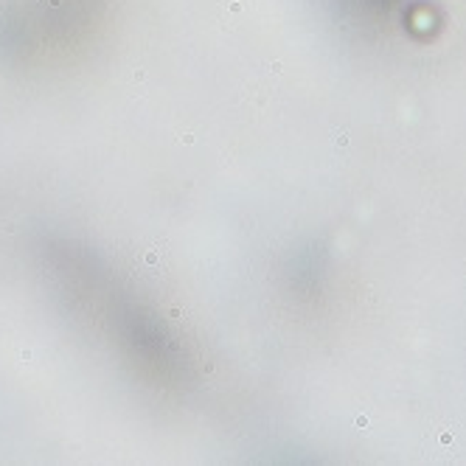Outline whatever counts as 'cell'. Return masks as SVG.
<instances>
[{"instance_id":"obj_1","label":"cell","mask_w":466,"mask_h":466,"mask_svg":"<svg viewBox=\"0 0 466 466\" xmlns=\"http://www.w3.org/2000/svg\"><path fill=\"white\" fill-rule=\"evenodd\" d=\"M439 441H441V447H450V444L455 441V436H452V432H447V430H444V432H441V439H439Z\"/></svg>"}]
</instances>
